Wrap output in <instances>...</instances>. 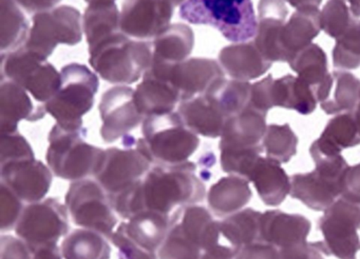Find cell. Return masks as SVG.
I'll return each mask as SVG.
<instances>
[{
    "label": "cell",
    "mask_w": 360,
    "mask_h": 259,
    "mask_svg": "<svg viewBox=\"0 0 360 259\" xmlns=\"http://www.w3.org/2000/svg\"><path fill=\"white\" fill-rule=\"evenodd\" d=\"M219 59L229 76L242 81L260 77L273 63L261 54L255 42L227 46L221 51Z\"/></svg>",
    "instance_id": "cell-27"
},
{
    "label": "cell",
    "mask_w": 360,
    "mask_h": 259,
    "mask_svg": "<svg viewBox=\"0 0 360 259\" xmlns=\"http://www.w3.org/2000/svg\"><path fill=\"white\" fill-rule=\"evenodd\" d=\"M297 145L298 137L292 132L290 124L267 126L262 140V147L266 153V157L276 160L279 164H286L296 155Z\"/></svg>",
    "instance_id": "cell-37"
},
{
    "label": "cell",
    "mask_w": 360,
    "mask_h": 259,
    "mask_svg": "<svg viewBox=\"0 0 360 259\" xmlns=\"http://www.w3.org/2000/svg\"><path fill=\"white\" fill-rule=\"evenodd\" d=\"M98 88V77L79 63L66 65L60 72V86L45 103L47 113L69 130L83 128V116L91 109Z\"/></svg>",
    "instance_id": "cell-6"
},
{
    "label": "cell",
    "mask_w": 360,
    "mask_h": 259,
    "mask_svg": "<svg viewBox=\"0 0 360 259\" xmlns=\"http://www.w3.org/2000/svg\"><path fill=\"white\" fill-rule=\"evenodd\" d=\"M174 8L169 0H124L121 31L138 39L161 35L169 27Z\"/></svg>",
    "instance_id": "cell-17"
},
{
    "label": "cell",
    "mask_w": 360,
    "mask_h": 259,
    "mask_svg": "<svg viewBox=\"0 0 360 259\" xmlns=\"http://www.w3.org/2000/svg\"><path fill=\"white\" fill-rule=\"evenodd\" d=\"M3 77L15 82L39 102L46 103L60 86V74L45 58L22 46L20 50L3 54Z\"/></svg>",
    "instance_id": "cell-13"
},
{
    "label": "cell",
    "mask_w": 360,
    "mask_h": 259,
    "mask_svg": "<svg viewBox=\"0 0 360 259\" xmlns=\"http://www.w3.org/2000/svg\"><path fill=\"white\" fill-rule=\"evenodd\" d=\"M262 213L254 208H244L220 221L221 235L229 240L233 248L257 241L260 238Z\"/></svg>",
    "instance_id": "cell-34"
},
{
    "label": "cell",
    "mask_w": 360,
    "mask_h": 259,
    "mask_svg": "<svg viewBox=\"0 0 360 259\" xmlns=\"http://www.w3.org/2000/svg\"><path fill=\"white\" fill-rule=\"evenodd\" d=\"M1 182L26 204L41 201L51 189L53 173L35 158L0 164Z\"/></svg>",
    "instance_id": "cell-16"
},
{
    "label": "cell",
    "mask_w": 360,
    "mask_h": 259,
    "mask_svg": "<svg viewBox=\"0 0 360 259\" xmlns=\"http://www.w3.org/2000/svg\"><path fill=\"white\" fill-rule=\"evenodd\" d=\"M352 115H353L356 126H357L358 133H359L360 135V101L359 103H358L357 107H356V109L352 112Z\"/></svg>",
    "instance_id": "cell-52"
},
{
    "label": "cell",
    "mask_w": 360,
    "mask_h": 259,
    "mask_svg": "<svg viewBox=\"0 0 360 259\" xmlns=\"http://www.w3.org/2000/svg\"><path fill=\"white\" fill-rule=\"evenodd\" d=\"M32 259H64L58 244L41 246L33 252Z\"/></svg>",
    "instance_id": "cell-49"
},
{
    "label": "cell",
    "mask_w": 360,
    "mask_h": 259,
    "mask_svg": "<svg viewBox=\"0 0 360 259\" xmlns=\"http://www.w3.org/2000/svg\"><path fill=\"white\" fill-rule=\"evenodd\" d=\"M69 217L66 206L56 198H46L25 206L14 231L34 252L41 246L58 244L68 234Z\"/></svg>",
    "instance_id": "cell-12"
},
{
    "label": "cell",
    "mask_w": 360,
    "mask_h": 259,
    "mask_svg": "<svg viewBox=\"0 0 360 259\" xmlns=\"http://www.w3.org/2000/svg\"><path fill=\"white\" fill-rule=\"evenodd\" d=\"M360 145V135L352 113L339 114L328 121L321 136L311 143L309 154L315 156L340 155L341 151Z\"/></svg>",
    "instance_id": "cell-28"
},
{
    "label": "cell",
    "mask_w": 360,
    "mask_h": 259,
    "mask_svg": "<svg viewBox=\"0 0 360 259\" xmlns=\"http://www.w3.org/2000/svg\"><path fill=\"white\" fill-rule=\"evenodd\" d=\"M33 251L20 237L3 234L0 238V258L32 259Z\"/></svg>",
    "instance_id": "cell-44"
},
{
    "label": "cell",
    "mask_w": 360,
    "mask_h": 259,
    "mask_svg": "<svg viewBox=\"0 0 360 259\" xmlns=\"http://www.w3.org/2000/svg\"><path fill=\"white\" fill-rule=\"evenodd\" d=\"M345 0H328L321 12V29L330 37H340L356 20Z\"/></svg>",
    "instance_id": "cell-41"
},
{
    "label": "cell",
    "mask_w": 360,
    "mask_h": 259,
    "mask_svg": "<svg viewBox=\"0 0 360 259\" xmlns=\"http://www.w3.org/2000/svg\"><path fill=\"white\" fill-rule=\"evenodd\" d=\"M200 259H235V248L219 244L210 250L203 251Z\"/></svg>",
    "instance_id": "cell-47"
},
{
    "label": "cell",
    "mask_w": 360,
    "mask_h": 259,
    "mask_svg": "<svg viewBox=\"0 0 360 259\" xmlns=\"http://www.w3.org/2000/svg\"><path fill=\"white\" fill-rule=\"evenodd\" d=\"M134 102L146 118L172 113L181 97L169 80L146 72L144 81L134 91Z\"/></svg>",
    "instance_id": "cell-24"
},
{
    "label": "cell",
    "mask_w": 360,
    "mask_h": 259,
    "mask_svg": "<svg viewBox=\"0 0 360 259\" xmlns=\"http://www.w3.org/2000/svg\"><path fill=\"white\" fill-rule=\"evenodd\" d=\"M122 139L125 147L104 150L102 161L94 176L109 197L136 185L153 164L148 156L136 145L138 139L130 135Z\"/></svg>",
    "instance_id": "cell-11"
},
{
    "label": "cell",
    "mask_w": 360,
    "mask_h": 259,
    "mask_svg": "<svg viewBox=\"0 0 360 259\" xmlns=\"http://www.w3.org/2000/svg\"><path fill=\"white\" fill-rule=\"evenodd\" d=\"M315 170L292 177L290 195L314 211H326L341 194V181L347 170L343 156H315Z\"/></svg>",
    "instance_id": "cell-9"
},
{
    "label": "cell",
    "mask_w": 360,
    "mask_h": 259,
    "mask_svg": "<svg viewBox=\"0 0 360 259\" xmlns=\"http://www.w3.org/2000/svg\"><path fill=\"white\" fill-rule=\"evenodd\" d=\"M323 240L316 241L320 252L338 259H356L360 250V204L337 199L318 221Z\"/></svg>",
    "instance_id": "cell-10"
},
{
    "label": "cell",
    "mask_w": 360,
    "mask_h": 259,
    "mask_svg": "<svg viewBox=\"0 0 360 259\" xmlns=\"http://www.w3.org/2000/svg\"><path fill=\"white\" fill-rule=\"evenodd\" d=\"M176 220L185 235L195 242L202 251L210 250L219 244L220 221L214 220L210 211L204 206L193 204L178 212Z\"/></svg>",
    "instance_id": "cell-31"
},
{
    "label": "cell",
    "mask_w": 360,
    "mask_h": 259,
    "mask_svg": "<svg viewBox=\"0 0 360 259\" xmlns=\"http://www.w3.org/2000/svg\"><path fill=\"white\" fill-rule=\"evenodd\" d=\"M178 212L172 229L158 251V259H200L203 251L185 235L176 220Z\"/></svg>",
    "instance_id": "cell-39"
},
{
    "label": "cell",
    "mask_w": 360,
    "mask_h": 259,
    "mask_svg": "<svg viewBox=\"0 0 360 259\" xmlns=\"http://www.w3.org/2000/svg\"><path fill=\"white\" fill-rule=\"evenodd\" d=\"M1 12L4 18L8 19L1 23V38H3V46L1 51L4 53L14 52L22 48V44H26L28 39V23L22 13L16 8L14 0H1Z\"/></svg>",
    "instance_id": "cell-38"
},
{
    "label": "cell",
    "mask_w": 360,
    "mask_h": 259,
    "mask_svg": "<svg viewBox=\"0 0 360 259\" xmlns=\"http://www.w3.org/2000/svg\"><path fill=\"white\" fill-rule=\"evenodd\" d=\"M235 259H280V251L273 244L257 240L235 248Z\"/></svg>",
    "instance_id": "cell-45"
},
{
    "label": "cell",
    "mask_w": 360,
    "mask_h": 259,
    "mask_svg": "<svg viewBox=\"0 0 360 259\" xmlns=\"http://www.w3.org/2000/svg\"><path fill=\"white\" fill-rule=\"evenodd\" d=\"M321 29V12L318 8H299L282 27L280 48L285 62L311 44Z\"/></svg>",
    "instance_id": "cell-23"
},
{
    "label": "cell",
    "mask_w": 360,
    "mask_h": 259,
    "mask_svg": "<svg viewBox=\"0 0 360 259\" xmlns=\"http://www.w3.org/2000/svg\"><path fill=\"white\" fill-rule=\"evenodd\" d=\"M266 115L246 107L227 120L221 135L220 151L244 152L263 149L262 140L266 132Z\"/></svg>",
    "instance_id": "cell-18"
},
{
    "label": "cell",
    "mask_w": 360,
    "mask_h": 259,
    "mask_svg": "<svg viewBox=\"0 0 360 259\" xmlns=\"http://www.w3.org/2000/svg\"><path fill=\"white\" fill-rule=\"evenodd\" d=\"M15 1L18 2L22 8H26L28 12H39V11L53 8L62 0H15Z\"/></svg>",
    "instance_id": "cell-48"
},
{
    "label": "cell",
    "mask_w": 360,
    "mask_h": 259,
    "mask_svg": "<svg viewBox=\"0 0 360 259\" xmlns=\"http://www.w3.org/2000/svg\"><path fill=\"white\" fill-rule=\"evenodd\" d=\"M153 46L155 58L166 62H180L193 50V33L186 25H172L158 36Z\"/></svg>",
    "instance_id": "cell-36"
},
{
    "label": "cell",
    "mask_w": 360,
    "mask_h": 259,
    "mask_svg": "<svg viewBox=\"0 0 360 259\" xmlns=\"http://www.w3.org/2000/svg\"><path fill=\"white\" fill-rule=\"evenodd\" d=\"M179 16L193 25L214 27L236 44L250 41L258 29L252 0H184Z\"/></svg>",
    "instance_id": "cell-3"
},
{
    "label": "cell",
    "mask_w": 360,
    "mask_h": 259,
    "mask_svg": "<svg viewBox=\"0 0 360 259\" xmlns=\"http://www.w3.org/2000/svg\"><path fill=\"white\" fill-rule=\"evenodd\" d=\"M22 200L5 183H0V231L15 230L25 206Z\"/></svg>",
    "instance_id": "cell-42"
},
{
    "label": "cell",
    "mask_w": 360,
    "mask_h": 259,
    "mask_svg": "<svg viewBox=\"0 0 360 259\" xmlns=\"http://www.w3.org/2000/svg\"><path fill=\"white\" fill-rule=\"evenodd\" d=\"M86 1L89 2V4H91V2L98 1V0H86ZM111 1H115V0H111Z\"/></svg>",
    "instance_id": "cell-53"
},
{
    "label": "cell",
    "mask_w": 360,
    "mask_h": 259,
    "mask_svg": "<svg viewBox=\"0 0 360 259\" xmlns=\"http://www.w3.org/2000/svg\"><path fill=\"white\" fill-rule=\"evenodd\" d=\"M255 44L267 60L284 61L280 48V33L285 25L288 10L283 0H260Z\"/></svg>",
    "instance_id": "cell-20"
},
{
    "label": "cell",
    "mask_w": 360,
    "mask_h": 259,
    "mask_svg": "<svg viewBox=\"0 0 360 259\" xmlns=\"http://www.w3.org/2000/svg\"><path fill=\"white\" fill-rule=\"evenodd\" d=\"M354 17H360V0H347Z\"/></svg>",
    "instance_id": "cell-51"
},
{
    "label": "cell",
    "mask_w": 360,
    "mask_h": 259,
    "mask_svg": "<svg viewBox=\"0 0 360 259\" xmlns=\"http://www.w3.org/2000/svg\"><path fill=\"white\" fill-rule=\"evenodd\" d=\"M341 198L360 204V164L347 166L341 181Z\"/></svg>",
    "instance_id": "cell-46"
},
{
    "label": "cell",
    "mask_w": 360,
    "mask_h": 259,
    "mask_svg": "<svg viewBox=\"0 0 360 259\" xmlns=\"http://www.w3.org/2000/svg\"><path fill=\"white\" fill-rule=\"evenodd\" d=\"M311 227V221L303 215L269 210L261 216L259 240L282 250L307 241Z\"/></svg>",
    "instance_id": "cell-19"
},
{
    "label": "cell",
    "mask_w": 360,
    "mask_h": 259,
    "mask_svg": "<svg viewBox=\"0 0 360 259\" xmlns=\"http://www.w3.org/2000/svg\"><path fill=\"white\" fill-rule=\"evenodd\" d=\"M45 105L34 107L26 90L11 80H1V134L18 132V122L37 121L45 117Z\"/></svg>",
    "instance_id": "cell-25"
},
{
    "label": "cell",
    "mask_w": 360,
    "mask_h": 259,
    "mask_svg": "<svg viewBox=\"0 0 360 259\" xmlns=\"http://www.w3.org/2000/svg\"><path fill=\"white\" fill-rule=\"evenodd\" d=\"M86 130H69L56 124L49 134L47 164L54 176L77 181L94 176L104 150L86 142Z\"/></svg>",
    "instance_id": "cell-5"
},
{
    "label": "cell",
    "mask_w": 360,
    "mask_h": 259,
    "mask_svg": "<svg viewBox=\"0 0 360 259\" xmlns=\"http://www.w3.org/2000/svg\"><path fill=\"white\" fill-rule=\"evenodd\" d=\"M207 196L197 175V164H155L136 185L109 197L121 218L129 219L143 211H155L172 216L185 206L198 204Z\"/></svg>",
    "instance_id": "cell-1"
},
{
    "label": "cell",
    "mask_w": 360,
    "mask_h": 259,
    "mask_svg": "<svg viewBox=\"0 0 360 259\" xmlns=\"http://www.w3.org/2000/svg\"><path fill=\"white\" fill-rule=\"evenodd\" d=\"M65 206L77 227L94 230L110 240L119 220L108 194L96 179L73 181L65 196Z\"/></svg>",
    "instance_id": "cell-8"
},
{
    "label": "cell",
    "mask_w": 360,
    "mask_h": 259,
    "mask_svg": "<svg viewBox=\"0 0 360 259\" xmlns=\"http://www.w3.org/2000/svg\"><path fill=\"white\" fill-rule=\"evenodd\" d=\"M246 180L254 183L259 197L269 206H280L292 190V179L281 164L262 156L252 164Z\"/></svg>",
    "instance_id": "cell-21"
},
{
    "label": "cell",
    "mask_w": 360,
    "mask_h": 259,
    "mask_svg": "<svg viewBox=\"0 0 360 259\" xmlns=\"http://www.w3.org/2000/svg\"><path fill=\"white\" fill-rule=\"evenodd\" d=\"M101 136L105 142H115L129 135L145 119L134 102V91L117 86L107 91L100 102Z\"/></svg>",
    "instance_id": "cell-15"
},
{
    "label": "cell",
    "mask_w": 360,
    "mask_h": 259,
    "mask_svg": "<svg viewBox=\"0 0 360 259\" xmlns=\"http://www.w3.org/2000/svg\"><path fill=\"white\" fill-rule=\"evenodd\" d=\"M178 113L195 134L208 138L221 137L229 120L206 94L180 102Z\"/></svg>",
    "instance_id": "cell-26"
},
{
    "label": "cell",
    "mask_w": 360,
    "mask_h": 259,
    "mask_svg": "<svg viewBox=\"0 0 360 259\" xmlns=\"http://www.w3.org/2000/svg\"><path fill=\"white\" fill-rule=\"evenodd\" d=\"M142 134L143 138L136 140V145L153 164H184L200 145L198 134L186 126L178 112L145 118Z\"/></svg>",
    "instance_id": "cell-2"
},
{
    "label": "cell",
    "mask_w": 360,
    "mask_h": 259,
    "mask_svg": "<svg viewBox=\"0 0 360 259\" xmlns=\"http://www.w3.org/2000/svg\"><path fill=\"white\" fill-rule=\"evenodd\" d=\"M271 101L273 107H284L301 115H309L315 111L318 99L307 82L298 76L286 75L271 82Z\"/></svg>",
    "instance_id": "cell-30"
},
{
    "label": "cell",
    "mask_w": 360,
    "mask_h": 259,
    "mask_svg": "<svg viewBox=\"0 0 360 259\" xmlns=\"http://www.w3.org/2000/svg\"><path fill=\"white\" fill-rule=\"evenodd\" d=\"M333 62L338 69H355L360 67V21L355 20L340 37L333 50Z\"/></svg>",
    "instance_id": "cell-40"
},
{
    "label": "cell",
    "mask_w": 360,
    "mask_h": 259,
    "mask_svg": "<svg viewBox=\"0 0 360 259\" xmlns=\"http://www.w3.org/2000/svg\"><path fill=\"white\" fill-rule=\"evenodd\" d=\"M252 197L250 181L237 175H229L217 181L206 196L210 210L220 217L239 212Z\"/></svg>",
    "instance_id": "cell-29"
},
{
    "label": "cell",
    "mask_w": 360,
    "mask_h": 259,
    "mask_svg": "<svg viewBox=\"0 0 360 259\" xmlns=\"http://www.w3.org/2000/svg\"><path fill=\"white\" fill-rule=\"evenodd\" d=\"M108 238L94 230H75L63 240L60 251L64 259H110Z\"/></svg>",
    "instance_id": "cell-33"
},
{
    "label": "cell",
    "mask_w": 360,
    "mask_h": 259,
    "mask_svg": "<svg viewBox=\"0 0 360 259\" xmlns=\"http://www.w3.org/2000/svg\"><path fill=\"white\" fill-rule=\"evenodd\" d=\"M288 63L298 77L313 88L318 102H323L328 98L332 88L333 75L328 72L326 55L319 46L309 44L297 53Z\"/></svg>",
    "instance_id": "cell-22"
},
{
    "label": "cell",
    "mask_w": 360,
    "mask_h": 259,
    "mask_svg": "<svg viewBox=\"0 0 360 259\" xmlns=\"http://www.w3.org/2000/svg\"><path fill=\"white\" fill-rule=\"evenodd\" d=\"M29 158H35L34 152L24 136L18 132L1 134L0 164Z\"/></svg>",
    "instance_id": "cell-43"
},
{
    "label": "cell",
    "mask_w": 360,
    "mask_h": 259,
    "mask_svg": "<svg viewBox=\"0 0 360 259\" xmlns=\"http://www.w3.org/2000/svg\"><path fill=\"white\" fill-rule=\"evenodd\" d=\"M90 63L112 84H132L153 61L150 44L115 33L89 48Z\"/></svg>",
    "instance_id": "cell-4"
},
{
    "label": "cell",
    "mask_w": 360,
    "mask_h": 259,
    "mask_svg": "<svg viewBox=\"0 0 360 259\" xmlns=\"http://www.w3.org/2000/svg\"><path fill=\"white\" fill-rule=\"evenodd\" d=\"M121 29V15L115 1L98 0L88 6L84 16V29L89 48Z\"/></svg>",
    "instance_id": "cell-32"
},
{
    "label": "cell",
    "mask_w": 360,
    "mask_h": 259,
    "mask_svg": "<svg viewBox=\"0 0 360 259\" xmlns=\"http://www.w3.org/2000/svg\"><path fill=\"white\" fill-rule=\"evenodd\" d=\"M286 2L296 8H318L322 0H285Z\"/></svg>",
    "instance_id": "cell-50"
},
{
    "label": "cell",
    "mask_w": 360,
    "mask_h": 259,
    "mask_svg": "<svg viewBox=\"0 0 360 259\" xmlns=\"http://www.w3.org/2000/svg\"><path fill=\"white\" fill-rule=\"evenodd\" d=\"M176 220L172 216L143 211L120 223L110 241L121 259H158V251Z\"/></svg>",
    "instance_id": "cell-7"
},
{
    "label": "cell",
    "mask_w": 360,
    "mask_h": 259,
    "mask_svg": "<svg viewBox=\"0 0 360 259\" xmlns=\"http://www.w3.org/2000/svg\"><path fill=\"white\" fill-rule=\"evenodd\" d=\"M330 94L321 102V109L328 115L352 113L360 101V80L347 72H334Z\"/></svg>",
    "instance_id": "cell-35"
},
{
    "label": "cell",
    "mask_w": 360,
    "mask_h": 259,
    "mask_svg": "<svg viewBox=\"0 0 360 259\" xmlns=\"http://www.w3.org/2000/svg\"><path fill=\"white\" fill-rule=\"evenodd\" d=\"M81 39V15L75 8L65 6L37 13L24 48L46 59L58 44L73 46Z\"/></svg>",
    "instance_id": "cell-14"
}]
</instances>
